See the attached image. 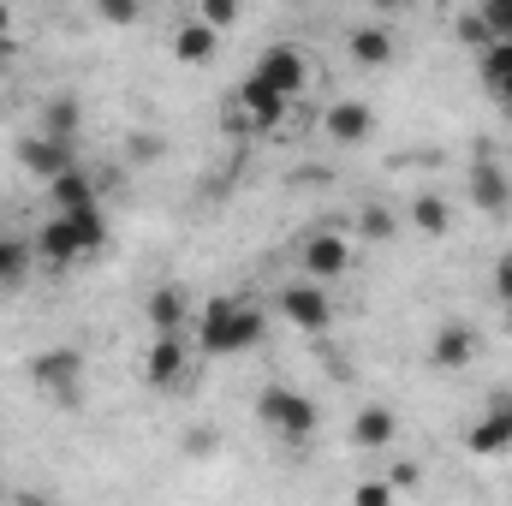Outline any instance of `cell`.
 <instances>
[{"instance_id": "10", "label": "cell", "mask_w": 512, "mask_h": 506, "mask_svg": "<svg viewBox=\"0 0 512 506\" xmlns=\"http://www.w3.org/2000/svg\"><path fill=\"white\" fill-rule=\"evenodd\" d=\"M512 447V399H495L489 411H483V423L471 429V453H507Z\"/></svg>"}, {"instance_id": "22", "label": "cell", "mask_w": 512, "mask_h": 506, "mask_svg": "<svg viewBox=\"0 0 512 506\" xmlns=\"http://www.w3.org/2000/svg\"><path fill=\"white\" fill-rule=\"evenodd\" d=\"M477 18H483L489 42H512V0H483V6H477Z\"/></svg>"}, {"instance_id": "28", "label": "cell", "mask_w": 512, "mask_h": 506, "mask_svg": "<svg viewBox=\"0 0 512 506\" xmlns=\"http://www.w3.org/2000/svg\"><path fill=\"white\" fill-rule=\"evenodd\" d=\"M417 483H423V465H417V459H399V465L387 471V489H393V495H399V489H417Z\"/></svg>"}, {"instance_id": "13", "label": "cell", "mask_w": 512, "mask_h": 506, "mask_svg": "<svg viewBox=\"0 0 512 506\" xmlns=\"http://www.w3.org/2000/svg\"><path fill=\"white\" fill-rule=\"evenodd\" d=\"M471 197H477V209H507L512 179L489 161V155H477V167H471Z\"/></svg>"}, {"instance_id": "8", "label": "cell", "mask_w": 512, "mask_h": 506, "mask_svg": "<svg viewBox=\"0 0 512 506\" xmlns=\"http://www.w3.org/2000/svg\"><path fill=\"white\" fill-rule=\"evenodd\" d=\"M18 161H24L36 179H48V185H54V179H66V173H72V143H60V137H48V131H42V137H30V143L18 149Z\"/></svg>"}, {"instance_id": "16", "label": "cell", "mask_w": 512, "mask_h": 506, "mask_svg": "<svg viewBox=\"0 0 512 506\" xmlns=\"http://www.w3.org/2000/svg\"><path fill=\"white\" fill-rule=\"evenodd\" d=\"M149 322H155V340H161V334H179V322H185L179 286H155V292H149Z\"/></svg>"}, {"instance_id": "31", "label": "cell", "mask_w": 512, "mask_h": 506, "mask_svg": "<svg viewBox=\"0 0 512 506\" xmlns=\"http://www.w3.org/2000/svg\"><path fill=\"white\" fill-rule=\"evenodd\" d=\"M495 292L512 304V256H501V262H495Z\"/></svg>"}, {"instance_id": "14", "label": "cell", "mask_w": 512, "mask_h": 506, "mask_svg": "<svg viewBox=\"0 0 512 506\" xmlns=\"http://www.w3.org/2000/svg\"><path fill=\"white\" fill-rule=\"evenodd\" d=\"M322 126H328V137H334V143H364L376 120H370V108H364V102H334Z\"/></svg>"}, {"instance_id": "15", "label": "cell", "mask_w": 512, "mask_h": 506, "mask_svg": "<svg viewBox=\"0 0 512 506\" xmlns=\"http://www.w3.org/2000/svg\"><path fill=\"white\" fill-rule=\"evenodd\" d=\"M399 435V417L387 411V405H364L358 417H352V447H387Z\"/></svg>"}, {"instance_id": "32", "label": "cell", "mask_w": 512, "mask_h": 506, "mask_svg": "<svg viewBox=\"0 0 512 506\" xmlns=\"http://www.w3.org/2000/svg\"><path fill=\"white\" fill-rule=\"evenodd\" d=\"M185 453H197V459H203V453H215V435H191V441H185Z\"/></svg>"}, {"instance_id": "19", "label": "cell", "mask_w": 512, "mask_h": 506, "mask_svg": "<svg viewBox=\"0 0 512 506\" xmlns=\"http://www.w3.org/2000/svg\"><path fill=\"white\" fill-rule=\"evenodd\" d=\"M173 54H179V60H185V66H203V60H209V54H215V30H209V24H197V18H191V24H185V30H179V36H173Z\"/></svg>"}, {"instance_id": "29", "label": "cell", "mask_w": 512, "mask_h": 506, "mask_svg": "<svg viewBox=\"0 0 512 506\" xmlns=\"http://www.w3.org/2000/svg\"><path fill=\"white\" fill-rule=\"evenodd\" d=\"M459 36H465V42H471L477 54L489 48V30H483V18H477V12H459Z\"/></svg>"}, {"instance_id": "30", "label": "cell", "mask_w": 512, "mask_h": 506, "mask_svg": "<svg viewBox=\"0 0 512 506\" xmlns=\"http://www.w3.org/2000/svg\"><path fill=\"white\" fill-rule=\"evenodd\" d=\"M137 18V6H126V0H108L102 6V24H131Z\"/></svg>"}, {"instance_id": "26", "label": "cell", "mask_w": 512, "mask_h": 506, "mask_svg": "<svg viewBox=\"0 0 512 506\" xmlns=\"http://www.w3.org/2000/svg\"><path fill=\"white\" fill-rule=\"evenodd\" d=\"M352 506H393V489H387V477H370V483H358V489H352Z\"/></svg>"}, {"instance_id": "27", "label": "cell", "mask_w": 512, "mask_h": 506, "mask_svg": "<svg viewBox=\"0 0 512 506\" xmlns=\"http://www.w3.org/2000/svg\"><path fill=\"white\" fill-rule=\"evenodd\" d=\"M24 245H18V239H0V280H18V274H24Z\"/></svg>"}, {"instance_id": "6", "label": "cell", "mask_w": 512, "mask_h": 506, "mask_svg": "<svg viewBox=\"0 0 512 506\" xmlns=\"http://www.w3.org/2000/svg\"><path fill=\"white\" fill-rule=\"evenodd\" d=\"M352 268V239H340V233H310L304 239V280H340Z\"/></svg>"}, {"instance_id": "24", "label": "cell", "mask_w": 512, "mask_h": 506, "mask_svg": "<svg viewBox=\"0 0 512 506\" xmlns=\"http://www.w3.org/2000/svg\"><path fill=\"white\" fill-rule=\"evenodd\" d=\"M393 233H399V221H393L387 209H364V221H358V239H376V245H382V239H393Z\"/></svg>"}, {"instance_id": "2", "label": "cell", "mask_w": 512, "mask_h": 506, "mask_svg": "<svg viewBox=\"0 0 512 506\" xmlns=\"http://www.w3.org/2000/svg\"><path fill=\"white\" fill-rule=\"evenodd\" d=\"M102 239H108V221H102V209L90 203V209L54 215V221L36 233V251L48 256V262H78V256L102 251Z\"/></svg>"}, {"instance_id": "25", "label": "cell", "mask_w": 512, "mask_h": 506, "mask_svg": "<svg viewBox=\"0 0 512 506\" xmlns=\"http://www.w3.org/2000/svg\"><path fill=\"white\" fill-rule=\"evenodd\" d=\"M197 24L227 30V24H239V6H233V0H203V6H197Z\"/></svg>"}, {"instance_id": "5", "label": "cell", "mask_w": 512, "mask_h": 506, "mask_svg": "<svg viewBox=\"0 0 512 506\" xmlns=\"http://www.w3.org/2000/svg\"><path fill=\"white\" fill-rule=\"evenodd\" d=\"M256 78H262V84H274V90L292 102V96H304V84H310V66H304V54H298L292 42H274V48L256 60Z\"/></svg>"}, {"instance_id": "11", "label": "cell", "mask_w": 512, "mask_h": 506, "mask_svg": "<svg viewBox=\"0 0 512 506\" xmlns=\"http://www.w3.org/2000/svg\"><path fill=\"white\" fill-rule=\"evenodd\" d=\"M143 376L155 381V387H179V376H185V346H179V334H161V340L149 346Z\"/></svg>"}, {"instance_id": "23", "label": "cell", "mask_w": 512, "mask_h": 506, "mask_svg": "<svg viewBox=\"0 0 512 506\" xmlns=\"http://www.w3.org/2000/svg\"><path fill=\"white\" fill-rule=\"evenodd\" d=\"M72 131H78V102H72V96H60V102H48V137H60V143H72Z\"/></svg>"}, {"instance_id": "7", "label": "cell", "mask_w": 512, "mask_h": 506, "mask_svg": "<svg viewBox=\"0 0 512 506\" xmlns=\"http://www.w3.org/2000/svg\"><path fill=\"white\" fill-rule=\"evenodd\" d=\"M84 376V358L72 352V346H54V352H42L36 364H30V381L42 387V393H54V399H66L72 387Z\"/></svg>"}, {"instance_id": "20", "label": "cell", "mask_w": 512, "mask_h": 506, "mask_svg": "<svg viewBox=\"0 0 512 506\" xmlns=\"http://www.w3.org/2000/svg\"><path fill=\"white\" fill-rule=\"evenodd\" d=\"M48 191H54V209H60V215H72V209H90V203H96V191H90V179H84L78 167H72L66 179H54Z\"/></svg>"}, {"instance_id": "12", "label": "cell", "mask_w": 512, "mask_h": 506, "mask_svg": "<svg viewBox=\"0 0 512 506\" xmlns=\"http://www.w3.org/2000/svg\"><path fill=\"white\" fill-rule=\"evenodd\" d=\"M429 358H435L441 370H465V364L477 358V334H471L465 322H447V328L435 334V346H429Z\"/></svg>"}, {"instance_id": "18", "label": "cell", "mask_w": 512, "mask_h": 506, "mask_svg": "<svg viewBox=\"0 0 512 506\" xmlns=\"http://www.w3.org/2000/svg\"><path fill=\"white\" fill-rule=\"evenodd\" d=\"M483 78H489V90L512 102V42H489L483 48Z\"/></svg>"}, {"instance_id": "4", "label": "cell", "mask_w": 512, "mask_h": 506, "mask_svg": "<svg viewBox=\"0 0 512 506\" xmlns=\"http://www.w3.org/2000/svg\"><path fill=\"white\" fill-rule=\"evenodd\" d=\"M280 316L292 328H304V334H322L334 322V304H328V292L316 280H292V286H280Z\"/></svg>"}, {"instance_id": "1", "label": "cell", "mask_w": 512, "mask_h": 506, "mask_svg": "<svg viewBox=\"0 0 512 506\" xmlns=\"http://www.w3.org/2000/svg\"><path fill=\"white\" fill-rule=\"evenodd\" d=\"M262 328H268V316L256 310V304H233V298H215L209 310H203V352L209 358H233V352H245L262 340Z\"/></svg>"}, {"instance_id": "3", "label": "cell", "mask_w": 512, "mask_h": 506, "mask_svg": "<svg viewBox=\"0 0 512 506\" xmlns=\"http://www.w3.org/2000/svg\"><path fill=\"white\" fill-rule=\"evenodd\" d=\"M256 423L274 429L280 441H310V429L322 423V411L304 393H292V387H262L256 393Z\"/></svg>"}, {"instance_id": "9", "label": "cell", "mask_w": 512, "mask_h": 506, "mask_svg": "<svg viewBox=\"0 0 512 506\" xmlns=\"http://www.w3.org/2000/svg\"><path fill=\"white\" fill-rule=\"evenodd\" d=\"M233 102H239V114H251V126H256V131L280 126V114H286V96H280L274 84H262L256 72L245 78V84H239V96H233Z\"/></svg>"}, {"instance_id": "17", "label": "cell", "mask_w": 512, "mask_h": 506, "mask_svg": "<svg viewBox=\"0 0 512 506\" xmlns=\"http://www.w3.org/2000/svg\"><path fill=\"white\" fill-rule=\"evenodd\" d=\"M352 60L358 66H387L393 60V36H387L382 24H358L352 30Z\"/></svg>"}, {"instance_id": "34", "label": "cell", "mask_w": 512, "mask_h": 506, "mask_svg": "<svg viewBox=\"0 0 512 506\" xmlns=\"http://www.w3.org/2000/svg\"><path fill=\"white\" fill-rule=\"evenodd\" d=\"M24 506H48V501H24Z\"/></svg>"}, {"instance_id": "21", "label": "cell", "mask_w": 512, "mask_h": 506, "mask_svg": "<svg viewBox=\"0 0 512 506\" xmlns=\"http://www.w3.org/2000/svg\"><path fill=\"white\" fill-rule=\"evenodd\" d=\"M411 221H417V233H429V239H435V233H447V203H441L435 191H423V197L411 203Z\"/></svg>"}, {"instance_id": "33", "label": "cell", "mask_w": 512, "mask_h": 506, "mask_svg": "<svg viewBox=\"0 0 512 506\" xmlns=\"http://www.w3.org/2000/svg\"><path fill=\"white\" fill-rule=\"evenodd\" d=\"M6 30H12V12H6V6H0V36H6Z\"/></svg>"}]
</instances>
